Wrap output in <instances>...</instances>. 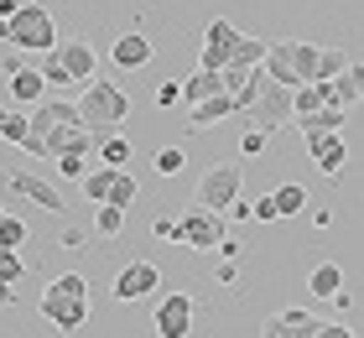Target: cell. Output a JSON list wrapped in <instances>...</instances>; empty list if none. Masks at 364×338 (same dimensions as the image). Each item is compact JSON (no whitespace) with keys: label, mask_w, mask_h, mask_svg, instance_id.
Wrapping results in <instances>:
<instances>
[{"label":"cell","mask_w":364,"mask_h":338,"mask_svg":"<svg viewBox=\"0 0 364 338\" xmlns=\"http://www.w3.org/2000/svg\"><path fill=\"white\" fill-rule=\"evenodd\" d=\"M42 73H47L53 89H73V73H68V63H63L58 47H47V53H42Z\"/></svg>","instance_id":"83f0119b"},{"label":"cell","mask_w":364,"mask_h":338,"mask_svg":"<svg viewBox=\"0 0 364 338\" xmlns=\"http://www.w3.org/2000/svg\"><path fill=\"white\" fill-rule=\"evenodd\" d=\"M240 188H245V167H240V162H213L208 172L198 177L193 203H198V208H219V213H229V203L240 198Z\"/></svg>","instance_id":"8992f818"},{"label":"cell","mask_w":364,"mask_h":338,"mask_svg":"<svg viewBox=\"0 0 364 338\" xmlns=\"http://www.w3.org/2000/svg\"><path fill=\"white\" fill-rule=\"evenodd\" d=\"M58 245H63V250H84V245H89V229H78V224H68V229L58 234Z\"/></svg>","instance_id":"8d00e7d4"},{"label":"cell","mask_w":364,"mask_h":338,"mask_svg":"<svg viewBox=\"0 0 364 338\" xmlns=\"http://www.w3.org/2000/svg\"><path fill=\"white\" fill-rule=\"evenodd\" d=\"M58 53H63V63H68L73 83H89V78H99V53L89 47V37H68V42H58Z\"/></svg>","instance_id":"9a60e30c"},{"label":"cell","mask_w":364,"mask_h":338,"mask_svg":"<svg viewBox=\"0 0 364 338\" xmlns=\"http://www.w3.org/2000/svg\"><path fill=\"white\" fill-rule=\"evenodd\" d=\"M213 281H219V286H235V281H240V265L229 260V255H219V265H213Z\"/></svg>","instance_id":"74e56055"},{"label":"cell","mask_w":364,"mask_h":338,"mask_svg":"<svg viewBox=\"0 0 364 338\" xmlns=\"http://www.w3.org/2000/svg\"><path fill=\"white\" fill-rule=\"evenodd\" d=\"M307 292L318 297V302H333L338 292H343V270H338V260H318L307 270Z\"/></svg>","instance_id":"ffe728a7"},{"label":"cell","mask_w":364,"mask_h":338,"mask_svg":"<svg viewBox=\"0 0 364 338\" xmlns=\"http://www.w3.org/2000/svg\"><path fill=\"white\" fill-rule=\"evenodd\" d=\"M151 167H156V177H177L182 167H188V157H182V146H161Z\"/></svg>","instance_id":"1f68e13d"},{"label":"cell","mask_w":364,"mask_h":338,"mask_svg":"<svg viewBox=\"0 0 364 338\" xmlns=\"http://www.w3.org/2000/svg\"><path fill=\"white\" fill-rule=\"evenodd\" d=\"M42 317L53 323L58 333H78L94 317V297H89V281L78 276V270H68V276H58V281H47L42 286Z\"/></svg>","instance_id":"6da1fadb"},{"label":"cell","mask_w":364,"mask_h":338,"mask_svg":"<svg viewBox=\"0 0 364 338\" xmlns=\"http://www.w3.org/2000/svg\"><path fill=\"white\" fill-rule=\"evenodd\" d=\"M0 213H6V208H0Z\"/></svg>","instance_id":"f6af8a7d"},{"label":"cell","mask_w":364,"mask_h":338,"mask_svg":"<svg viewBox=\"0 0 364 338\" xmlns=\"http://www.w3.org/2000/svg\"><path fill=\"white\" fill-rule=\"evenodd\" d=\"M307 141V157L323 177H338L343 162H349V146H343V130H318V135H302Z\"/></svg>","instance_id":"8fae6325"},{"label":"cell","mask_w":364,"mask_h":338,"mask_svg":"<svg viewBox=\"0 0 364 338\" xmlns=\"http://www.w3.org/2000/svg\"><path fill=\"white\" fill-rule=\"evenodd\" d=\"M6 78H11L6 89H11L16 105H42V99H47V73H42V68H11Z\"/></svg>","instance_id":"ac0fdd59"},{"label":"cell","mask_w":364,"mask_h":338,"mask_svg":"<svg viewBox=\"0 0 364 338\" xmlns=\"http://www.w3.org/2000/svg\"><path fill=\"white\" fill-rule=\"evenodd\" d=\"M26 135H31V115H21V110H6V105H0V141L26 146Z\"/></svg>","instance_id":"484cf974"},{"label":"cell","mask_w":364,"mask_h":338,"mask_svg":"<svg viewBox=\"0 0 364 338\" xmlns=\"http://www.w3.org/2000/svg\"><path fill=\"white\" fill-rule=\"evenodd\" d=\"M6 182H11V193H21L26 203H37V208H47V213H63V208H68V198H63L58 182H47V177H37V172H26V167H16Z\"/></svg>","instance_id":"9c48e42d"},{"label":"cell","mask_w":364,"mask_h":338,"mask_svg":"<svg viewBox=\"0 0 364 338\" xmlns=\"http://www.w3.org/2000/svg\"><path fill=\"white\" fill-rule=\"evenodd\" d=\"M229 240V213H219V208H193L177 218V245H188V250H198V255H219V245Z\"/></svg>","instance_id":"277c9868"},{"label":"cell","mask_w":364,"mask_h":338,"mask_svg":"<svg viewBox=\"0 0 364 338\" xmlns=\"http://www.w3.org/2000/svg\"><path fill=\"white\" fill-rule=\"evenodd\" d=\"M229 218H235V224H245V218H255V213H250V203L235 198V203H229Z\"/></svg>","instance_id":"b9f144b4"},{"label":"cell","mask_w":364,"mask_h":338,"mask_svg":"<svg viewBox=\"0 0 364 338\" xmlns=\"http://www.w3.org/2000/svg\"><path fill=\"white\" fill-rule=\"evenodd\" d=\"M78 110H84V120H89L94 130H120V125L130 120V94H125L114 78H89Z\"/></svg>","instance_id":"3957f363"},{"label":"cell","mask_w":364,"mask_h":338,"mask_svg":"<svg viewBox=\"0 0 364 338\" xmlns=\"http://www.w3.org/2000/svg\"><path fill=\"white\" fill-rule=\"evenodd\" d=\"M219 89H224V78L208 73V68H198L193 78H182V105H198V99H208V94H219Z\"/></svg>","instance_id":"cb8c5ba5"},{"label":"cell","mask_w":364,"mask_h":338,"mask_svg":"<svg viewBox=\"0 0 364 338\" xmlns=\"http://www.w3.org/2000/svg\"><path fill=\"white\" fill-rule=\"evenodd\" d=\"M291 94L296 89H287V83H276L271 73H266V83H260V94H255V105L240 115L245 125H260V130H281V125H291Z\"/></svg>","instance_id":"52a82bcc"},{"label":"cell","mask_w":364,"mask_h":338,"mask_svg":"<svg viewBox=\"0 0 364 338\" xmlns=\"http://www.w3.org/2000/svg\"><path fill=\"white\" fill-rule=\"evenodd\" d=\"M84 120V110L68 105V99H42L37 110H31V130L47 135V130H58V125H78Z\"/></svg>","instance_id":"e0dca14e"},{"label":"cell","mask_w":364,"mask_h":338,"mask_svg":"<svg viewBox=\"0 0 364 338\" xmlns=\"http://www.w3.org/2000/svg\"><path fill=\"white\" fill-rule=\"evenodd\" d=\"M114 177H120V167L99 162V167H89V172H84V182H78V188H84V198H89V203H109V188H114Z\"/></svg>","instance_id":"7402d4cb"},{"label":"cell","mask_w":364,"mask_h":338,"mask_svg":"<svg viewBox=\"0 0 364 338\" xmlns=\"http://www.w3.org/2000/svg\"><path fill=\"white\" fill-rule=\"evenodd\" d=\"M109 63L120 68V73H130V68H146V63H151V37H146V31H125V37H114Z\"/></svg>","instance_id":"2e32d148"},{"label":"cell","mask_w":364,"mask_h":338,"mask_svg":"<svg viewBox=\"0 0 364 338\" xmlns=\"http://www.w3.org/2000/svg\"><path fill=\"white\" fill-rule=\"evenodd\" d=\"M328 99L343 105V110H349V105H364V63H349V68H343V73L328 83Z\"/></svg>","instance_id":"d6986e66"},{"label":"cell","mask_w":364,"mask_h":338,"mask_svg":"<svg viewBox=\"0 0 364 338\" xmlns=\"http://www.w3.org/2000/svg\"><path fill=\"white\" fill-rule=\"evenodd\" d=\"M0 42L21 47V53L58 47V21H53V11H47V0H21L16 16H0Z\"/></svg>","instance_id":"7a4b0ae2"},{"label":"cell","mask_w":364,"mask_h":338,"mask_svg":"<svg viewBox=\"0 0 364 338\" xmlns=\"http://www.w3.org/2000/svg\"><path fill=\"white\" fill-rule=\"evenodd\" d=\"M240 37H245V31L229 21V16H213L208 31H203V58H198V68H208V73H224V63L235 58Z\"/></svg>","instance_id":"ba28073f"},{"label":"cell","mask_w":364,"mask_h":338,"mask_svg":"<svg viewBox=\"0 0 364 338\" xmlns=\"http://www.w3.org/2000/svg\"><path fill=\"white\" fill-rule=\"evenodd\" d=\"M156 105H161V110L182 105V83H156Z\"/></svg>","instance_id":"f35d334b"},{"label":"cell","mask_w":364,"mask_h":338,"mask_svg":"<svg viewBox=\"0 0 364 338\" xmlns=\"http://www.w3.org/2000/svg\"><path fill=\"white\" fill-rule=\"evenodd\" d=\"M125 213L130 208H120V203H94V234L99 240H114L125 229Z\"/></svg>","instance_id":"d4e9b609"},{"label":"cell","mask_w":364,"mask_h":338,"mask_svg":"<svg viewBox=\"0 0 364 338\" xmlns=\"http://www.w3.org/2000/svg\"><path fill=\"white\" fill-rule=\"evenodd\" d=\"M0 245L21 250V245H26V218H16V213H0Z\"/></svg>","instance_id":"d6a6232c"},{"label":"cell","mask_w":364,"mask_h":338,"mask_svg":"<svg viewBox=\"0 0 364 338\" xmlns=\"http://www.w3.org/2000/svg\"><path fill=\"white\" fill-rule=\"evenodd\" d=\"M89 172V151H68V157H58V177L63 182H84Z\"/></svg>","instance_id":"4dcf8cb0"},{"label":"cell","mask_w":364,"mask_h":338,"mask_svg":"<svg viewBox=\"0 0 364 338\" xmlns=\"http://www.w3.org/2000/svg\"><path fill=\"white\" fill-rule=\"evenodd\" d=\"M151 234H156V240H172V245H177V218H167V213H161L156 224H151Z\"/></svg>","instance_id":"60d3db41"},{"label":"cell","mask_w":364,"mask_h":338,"mask_svg":"<svg viewBox=\"0 0 364 338\" xmlns=\"http://www.w3.org/2000/svg\"><path fill=\"white\" fill-rule=\"evenodd\" d=\"M354 328H343V323H328V317H318V328H312V338H349Z\"/></svg>","instance_id":"ab89813d"},{"label":"cell","mask_w":364,"mask_h":338,"mask_svg":"<svg viewBox=\"0 0 364 338\" xmlns=\"http://www.w3.org/2000/svg\"><path fill=\"white\" fill-rule=\"evenodd\" d=\"M276 208H281V218H296L307 208V188L302 182H287V188H276Z\"/></svg>","instance_id":"f1b7e54d"},{"label":"cell","mask_w":364,"mask_h":338,"mask_svg":"<svg viewBox=\"0 0 364 338\" xmlns=\"http://www.w3.org/2000/svg\"><path fill=\"white\" fill-rule=\"evenodd\" d=\"M302 135H318V130H343L349 120H343V105H333V99H328V105H318V110H307V115H296L291 120Z\"/></svg>","instance_id":"44dd1931"},{"label":"cell","mask_w":364,"mask_h":338,"mask_svg":"<svg viewBox=\"0 0 364 338\" xmlns=\"http://www.w3.org/2000/svg\"><path fill=\"white\" fill-rule=\"evenodd\" d=\"M312 328H318V317H312V312H302V307H281V312H271L255 333H260V338H312Z\"/></svg>","instance_id":"4fadbf2b"},{"label":"cell","mask_w":364,"mask_h":338,"mask_svg":"<svg viewBox=\"0 0 364 338\" xmlns=\"http://www.w3.org/2000/svg\"><path fill=\"white\" fill-rule=\"evenodd\" d=\"M16 6H21V0H0V16H16Z\"/></svg>","instance_id":"ee69618b"},{"label":"cell","mask_w":364,"mask_h":338,"mask_svg":"<svg viewBox=\"0 0 364 338\" xmlns=\"http://www.w3.org/2000/svg\"><path fill=\"white\" fill-rule=\"evenodd\" d=\"M266 141H271V130L245 125V135H240V157H260V151H266Z\"/></svg>","instance_id":"e575fe53"},{"label":"cell","mask_w":364,"mask_h":338,"mask_svg":"<svg viewBox=\"0 0 364 338\" xmlns=\"http://www.w3.org/2000/svg\"><path fill=\"white\" fill-rule=\"evenodd\" d=\"M250 213H255V224H271V218H281V208H276V193L255 198V203H250Z\"/></svg>","instance_id":"d590c367"},{"label":"cell","mask_w":364,"mask_h":338,"mask_svg":"<svg viewBox=\"0 0 364 338\" xmlns=\"http://www.w3.org/2000/svg\"><path fill=\"white\" fill-rule=\"evenodd\" d=\"M151 328L161 338H182V333H193V297L188 292H172V297H161L156 302V317H151Z\"/></svg>","instance_id":"7c38bea8"},{"label":"cell","mask_w":364,"mask_h":338,"mask_svg":"<svg viewBox=\"0 0 364 338\" xmlns=\"http://www.w3.org/2000/svg\"><path fill=\"white\" fill-rule=\"evenodd\" d=\"M136 193H141L136 172H130V167H120V177H114V188H109V203H120V208H130V203H136Z\"/></svg>","instance_id":"f546056e"},{"label":"cell","mask_w":364,"mask_h":338,"mask_svg":"<svg viewBox=\"0 0 364 338\" xmlns=\"http://www.w3.org/2000/svg\"><path fill=\"white\" fill-rule=\"evenodd\" d=\"M349 63H354V58L343 53V47H323V53H318V73H312V78H318V83H333Z\"/></svg>","instance_id":"4316f807"},{"label":"cell","mask_w":364,"mask_h":338,"mask_svg":"<svg viewBox=\"0 0 364 338\" xmlns=\"http://www.w3.org/2000/svg\"><path fill=\"white\" fill-rule=\"evenodd\" d=\"M21 276H26V260H21V250L0 245V281H21Z\"/></svg>","instance_id":"836d02e7"},{"label":"cell","mask_w":364,"mask_h":338,"mask_svg":"<svg viewBox=\"0 0 364 338\" xmlns=\"http://www.w3.org/2000/svg\"><path fill=\"white\" fill-rule=\"evenodd\" d=\"M156 286H161V270H156L151 260H130L120 276H114L109 297H114V302H141V297H151Z\"/></svg>","instance_id":"30bf717a"},{"label":"cell","mask_w":364,"mask_h":338,"mask_svg":"<svg viewBox=\"0 0 364 338\" xmlns=\"http://www.w3.org/2000/svg\"><path fill=\"white\" fill-rule=\"evenodd\" d=\"M318 42H276L271 58H266V73L276 83H287V89H302V83H312V73H318Z\"/></svg>","instance_id":"5b68a950"},{"label":"cell","mask_w":364,"mask_h":338,"mask_svg":"<svg viewBox=\"0 0 364 338\" xmlns=\"http://www.w3.org/2000/svg\"><path fill=\"white\" fill-rule=\"evenodd\" d=\"M16 302V281H0V307H11Z\"/></svg>","instance_id":"7bdbcfd3"},{"label":"cell","mask_w":364,"mask_h":338,"mask_svg":"<svg viewBox=\"0 0 364 338\" xmlns=\"http://www.w3.org/2000/svg\"><path fill=\"white\" fill-rule=\"evenodd\" d=\"M130 157H136V146L125 141L120 130H105L99 135V151H94V162H109V167H125Z\"/></svg>","instance_id":"603a6c76"},{"label":"cell","mask_w":364,"mask_h":338,"mask_svg":"<svg viewBox=\"0 0 364 338\" xmlns=\"http://www.w3.org/2000/svg\"><path fill=\"white\" fill-rule=\"evenodd\" d=\"M229 115H235V94L219 89V94H208V99H198V105H188V130H213V125H224Z\"/></svg>","instance_id":"5bb4252c"}]
</instances>
